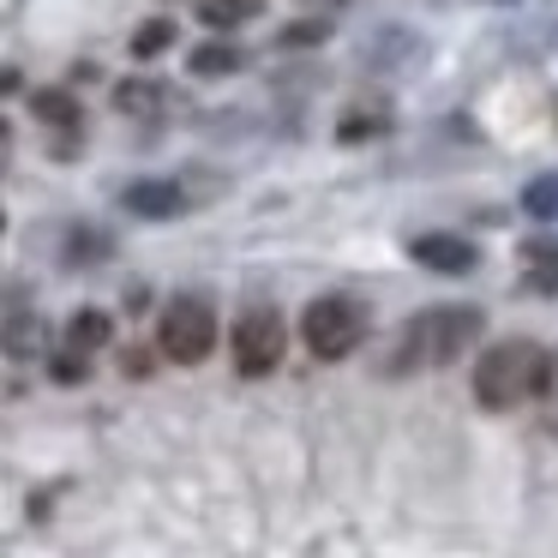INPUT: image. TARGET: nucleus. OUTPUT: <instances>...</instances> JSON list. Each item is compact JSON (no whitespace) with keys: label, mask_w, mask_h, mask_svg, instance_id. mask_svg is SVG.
I'll return each instance as SVG.
<instances>
[{"label":"nucleus","mask_w":558,"mask_h":558,"mask_svg":"<svg viewBox=\"0 0 558 558\" xmlns=\"http://www.w3.org/2000/svg\"><path fill=\"white\" fill-rule=\"evenodd\" d=\"M385 133H390V109H385V102H373V109H349L337 121L342 145H366V138H385Z\"/></svg>","instance_id":"f8f14e48"},{"label":"nucleus","mask_w":558,"mask_h":558,"mask_svg":"<svg viewBox=\"0 0 558 558\" xmlns=\"http://www.w3.org/2000/svg\"><path fill=\"white\" fill-rule=\"evenodd\" d=\"M330 37V25H325V19H301V25H289V31H282V49H313V43H325Z\"/></svg>","instance_id":"f3484780"},{"label":"nucleus","mask_w":558,"mask_h":558,"mask_svg":"<svg viewBox=\"0 0 558 558\" xmlns=\"http://www.w3.org/2000/svg\"><path fill=\"white\" fill-rule=\"evenodd\" d=\"M157 349L169 354L174 366L210 361V349H217V306H210L205 294H174V301L162 306Z\"/></svg>","instance_id":"20e7f679"},{"label":"nucleus","mask_w":558,"mask_h":558,"mask_svg":"<svg viewBox=\"0 0 558 558\" xmlns=\"http://www.w3.org/2000/svg\"><path fill=\"white\" fill-rule=\"evenodd\" d=\"M0 229H7V217H0Z\"/></svg>","instance_id":"5701e85b"},{"label":"nucleus","mask_w":558,"mask_h":558,"mask_svg":"<svg viewBox=\"0 0 558 558\" xmlns=\"http://www.w3.org/2000/svg\"><path fill=\"white\" fill-rule=\"evenodd\" d=\"M31 114L49 121V126H61V133H78V121H85L73 90H31Z\"/></svg>","instance_id":"9b49d317"},{"label":"nucleus","mask_w":558,"mask_h":558,"mask_svg":"<svg viewBox=\"0 0 558 558\" xmlns=\"http://www.w3.org/2000/svg\"><path fill=\"white\" fill-rule=\"evenodd\" d=\"M546 378V349L529 337H510V342H493V349L474 361V402L493 414H510L522 402H534Z\"/></svg>","instance_id":"f03ea898"},{"label":"nucleus","mask_w":558,"mask_h":558,"mask_svg":"<svg viewBox=\"0 0 558 558\" xmlns=\"http://www.w3.org/2000/svg\"><path fill=\"white\" fill-rule=\"evenodd\" d=\"M409 258L426 270H438V277H462V270H474V241H462V234H414L409 241Z\"/></svg>","instance_id":"423d86ee"},{"label":"nucleus","mask_w":558,"mask_h":558,"mask_svg":"<svg viewBox=\"0 0 558 558\" xmlns=\"http://www.w3.org/2000/svg\"><path fill=\"white\" fill-rule=\"evenodd\" d=\"M114 342V318L102 313V306H78L73 318H66V349L73 354H97Z\"/></svg>","instance_id":"1a4fd4ad"},{"label":"nucleus","mask_w":558,"mask_h":558,"mask_svg":"<svg viewBox=\"0 0 558 558\" xmlns=\"http://www.w3.org/2000/svg\"><path fill=\"white\" fill-rule=\"evenodd\" d=\"M486 330L481 306H426L397 330V354L385 361V373H426V366L462 361V349H474Z\"/></svg>","instance_id":"f257e3e1"},{"label":"nucleus","mask_w":558,"mask_h":558,"mask_svg":"<svg viewBox=\"0 0 558 558\" xmlns=\"http://www.w3.org/2000/svg\"><path fill=\"white\" fill-rule=\"evenodd\" d=\"M258 13H265V0H198V19H205L210 31H234Z\"/></svg>","instance_id":"ddd939ff"},{"label":"nucleus","mask_w":558,"mask_h":558,"mask_svg":"<svg viewBox=\"0 0 558 558\" xmlns=\"http://www.w3.org/2000/svg\"><path fill=\"white\" fill-rule=\"evenodd\" d=\"M169 43H174V19H145V25L133 31V54H138V61H157Z\"/></svg>","instance_id":"2eb2a0df"},{"label":"nucleus","mask_w":558,"mask_h":558,"mask_svg":"<svg viewBox=\"0 0 558 558\" xmlns=\"http://www.w3.org/2000/svg\"><path fill=\"white\" fill-rule=\"evenodd\" d=\"M246 66V54L234 49V43H198L193 54H186V73L193 78H229V73H241Z\"/></svg>","instance_id":"9d476101"},{"label":"nucleus","mask_w":558,"mask_h":558,"mask_svg":"<svg viewBox=\"0 0 558 558\" xmlns=\"http://www.w3.org/2000/svg\"><path fill=\"white\" fill-rule=\"evenodd\" d=\"M102 253H109V241H97V229H78V241L66 246V258H73V265H78V258H102Z\"/></svg>","instance_id":"412c9836"},{"label":"nucleus","mask_w":558,"mask_h":558,"mask_svg":"<svg viewBox=\"0 0 558 558\" xmlns=\"http://www.w3.org/2000/svg\"><path fill=\"white\" fill-rule=\"evenodd\" d=\"M522 282L534 294H558V234H529L522 241Z\"/></svg>","instance_id":"6e6552de"},{"label":"nucleus","mask_w":558,"mask_h":558,"mask_svg":"<svg viewBox=\"0 0 558 558\" xmlns=\"http://www.w3.org/2000/svg\"><path fill=\"white\" fill-rule=\"evenodd\" d=\"M43 342V325L37 318H19V325H7V354H37Z\"/></svg>","instance_id":"6ab92c4d"},{"label":"nucleus","mask_w":558,"mask_h":558,"mask_svg":"<svg viewBox=\"0 0 558 558\" xmlns=\"http://www.w3.org/2000/svg\"><path fill=\"white\" fill-rule=\"evenodd\" d=\"M553 114H558V109H553Z\"/></svg>","instance_id":"393cba45"},{"label":"nucleus","mask_w":558,"mask_h":558,"mask_svg":"<svg viewBox=\"0 0 558 558\" xmlns=\"http://www.w3.org/2000/svg\"><path fill=\"white\" fill-rule=\"evenodd\" d=\"M114 102H121L126 114H157V109H162V85H145V78H126V85L114 90Z\"/></svg>","instance_id":"dca6fc26"},{"label":"nucleus","mask_w":558,"mask_h":558,"mask_svg":"<svg viewBox=\"0 0 558 558\" xmlns=\"http://www.w3.org/2000/svg\"><path fill=\"white\" fill-rule=\"evenodd\" d=\"M229 349H234V373L241 378H270L282 366V349H289V330H282L277 306H246L229 330Z\"/></svg>","instance_id":"39448f33"},{"label":"nucleus","mask_w":558,"mask_h":558,"mask_svg":"<svg viewBox=\"0 0 558 558\" xmlns=\"http://www.w3.org/2000/svg\"><path fill=\"white\" fill-rule=\"evenodd\" d=\"M0 150H7V121H0Z\"/></svg>","instance_id":"4be33fe9"},{"label":"nucleus","mask_w":558,"mask_h":558,"mask_svg":"<svg viewBox=\"0 0 558 558\" xmlns=\"http://www.w3.org/2000/svg\"><path fill=\"white\" fill-rule=\"evenodd\" d=\"M121 205L133 210V217H150V222H162V217H181L186 210V193L174 181H133L121 193Z\"/></svg>","instance_id":"0eeeda50"},{"label":"nucleus","mask_w":558,"mask_h":558,"mask_svg":"<svg viewBox=\"0 0 558 558\" xmlns=\"http://www.w3.org/2000/svg\"><path fill=\"white\" fill-rule=\"evenodd\" d=\"M498 7H505V0H498Z\"/></svg>","instance_id":"b1692460"},{"label":"nucleus","mask_w":558,"mask_h":558,"mask_svg":"<svg viewBox=\"0 0 558 558\" xmlns=\"http://www.w3.org/2000/svg\"><path fill=\"white\" fill-rule=\"evenodd\" d=\"M366 330H373V313H366V301H354V294H318L301 313V337H306V349H313V361H349L366 342Z\"/></svg>","instance_id":"7ed1b4c3"},{"label":"nucleus","mask_w":558,"mask_h":558,"mask_svg":"<svg viewBox=\"0 0 558 558\" xmlns=\"http://www.w3.org/2000/svg\"><path fill=\"white\" fill-rule=\"evenodd\" d=\"M49 373H54V385H85V378H90V361L66 349V354H54V361H49Z\"/></svg>","instance_id":"a211bd4d"},{"label":"nucleus","mask_w":558,"mask_h":558,"mask_svg":"<svg viewBox=\"0 0 558 558\" xmlns=\"http://www.w3.org/2000/svg\"><path fill=\"white\" fill-rule=\"evenodd\" d=\"M534 397L546 402V426L558 433V354H546V378H541V390Z\"/></svg>","instance_id":"aec40b11"},{"label":"nucleus","mask_w":558,"mask_h":558,"mask_svg":"<svg viewBox=\"0 0 558 558\" xmlns=\"http://www.w3.org/2000/svg\"><path fill=\"white\" fill-rule=\"evenodd\" d=\"M522 210H529L534 222H558V174H534V181L522 186Z\"/></svg>","instance_id":"4468645a"}]
</instances>
